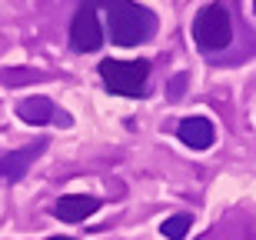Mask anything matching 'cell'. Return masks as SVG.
Instances as JSON below:
<instances>
[{"label":"cell","mask_w":256,"mask_h":240,"mask_svg":"<svg viewBox=\"0 0 256 240\" xmlns=\"http://www.w3.org/2000/svg\"><path fill=\"white\" fill-rule=\"evenodd\" d=\"M193 227V220H190V213H173V217H166L163 220V227H160V233L166 240H183L186 237V230Z\"/></svg>","instance_id":"obj_9"},{"label":"cell","mask_w":256,"mask_h":240,"mask_svg":"<svg viewBox=\"0 0 256 240\" xmlns=\"http://www.w3.org/2000/svg\"><path fill=\"white\" fill-rule=\"evenodd\" d=\"M253 10H256V0H253Z\"/></svg>","instance_id":"obj_12"},{"label":"cell","mask_w":256,"mask_h":240,"mask_svg":"<svg viewBox=\"0 0 256 240\" xmlns=\"http://www.w3.org/2000/svg\"><path fill=\"white\" fill-rule=\"evenodd\" d=\"M100 80L110 94L116 97H143L146 94V80H150V60H100Z\"/></svg>","instance_id":"obj_2"},{"label":"cell","mask_w":256,"mask_h":240,"mask_svg":"<svg viewBox=\"0 0 256 240\" xmlns=\"http://www.w3.org/2000/svg\"><path fill=\"white\" fill-rule=\"evenodd\" d=\"M47 137H40V140H34V144H27V147H20V150H10L7 157H0V183H17V180H24L27 177V170H30V163L37 160L44 150H47Z\"/></svg>","instance_id":"obj_5"},{"label":"cell","mask_w":256,"mask_h":240,"mask_svg":"<svg viewBox=\"0 0 256 240\" xmlns=\"http://www.w3.org/2000/svg\"><path fill=\"white\" fill-rule=\"evenodd\" d=\"M100 207H104L100 197H90V193H66V197H60V200L54 203V217L64 220V223H80V220H86V217H94Z\"/></svg>","instance_id":"obj_7"},{"label":"cell","mask_w":256,"mask_h":240,"mask_svg":"<svg viewBox=\"0 0 256 240\" xmlns=\"http://www.w3.org/2000/svg\"><path fill=\"white\" fill-rule=\"evenodd\" d=\"M96 14H104L106 37L116 47H140L143 40L156 34V17L150 7H140L136 0H94Z\"/></svg>","instance_id":"obj_1"},{"label":"cell","mask_w":256,"mask_h":240,"mask_svg":"<svg viewBox=\"0 0 256 240\" xmlns=\"http://www.w3.org/2000/svg\"><path fill=\"white\" fill-rule=\"evenodd\" d=\"M176 137L190 150H210L213 140H216V127H213L210 117H183L176 124Z\"/></svg>","instance_id":"obj_8"},{"label":"cell","mask_w":256,"mask_h":240,"mask_svg":"<svg viewBox=\"0 0 256 240\" xmlns=\"http://www.w3.org/2000/svg\"><path fill=\"white\" fill-rule=\"evenodd\" d=\"M70 47L76 54H94L104 47V24H100L94 0H80V7L70 20Z\"/></svg>","instance_id":"obj_4"},{"label":"cell","mask_w":256,"mask_h":240,"mask_svg":"<svg viewBox=\"0 0 256 240\" xmlns=\"http://www.w3.org/2000/svg\"><path fill=\"white\" fill-rule=\"evenodd\" d=\"M183 87H186V74H180V77H173V80H170V87H166V97H170V100H180Z\"/></svg>","instance_id":"obj_10"},{"label":"cell","mask_w":256,"mask_h":240,"mask_svg":"<svg viewBox=\"0 0 256 240\" xmlns=\"http://www.w3.org/2000/svg\"><path fill=\"white\" fill-rule=\"evenodd\" d=\"M44 240H74V237H44Z\"/></svg>","instance_id":"obj_11"},{"label":"cell","mask_w":256,"mask_h":240,"mask_svg":"<svg viewBox=\"0 0 256 240\" xmlns=\"http://www.w3.org/2000/svg\"><path fill=\"white\" fill-rule=\"evenodd\" d=\"M230 40H233V20H230L226 7L223 4H206L193 17V44L203 54H216V50L230 47Z\"/></svg>","instance_id":"obj_3"},{"label":"cell","mask_w":256,"mask_h":240,"mask_svg":"<svg viewBox=\"0 0 256 240\" xmlns=\"http://www.w3.org/2000/svg\"><path fill=\"white\" fill-rule=\"evenodd\" d=\"M17 117L24 120V124H34V127L54 124V120H57L60 127H70V114L57 110L50 97H27V100H20L17 104Z\"/></svg>","instance_id":"obj_6"}]
</instances>
